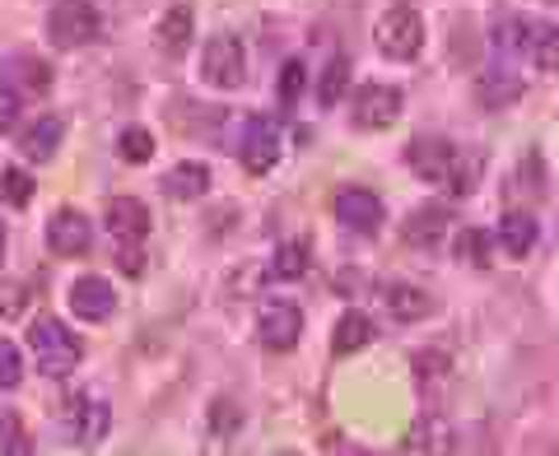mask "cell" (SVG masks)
Segmentation results:
<instances>
[{
  "label": "cell",
  "instance_id": "cell-27",
  "mask_svg": "<svg viewBox=\"0 0 559 456\" xmlns=\"http://www.w3.org/2000/svg\"><path fill=\"white\" fill-rule=\"evenodd\" d=\"M304 84H308L304 61H285V65H280V80H275V98L285 103V108H294V103H299V94H304Z\"/></svg>",
  "mask_w": 559,
  "mask_h": 456
},
{
  "label": "cell",
  "instance_id": "cell-32",
  "mask_svg": "<svg viewBox=\"0 0 559 456\" xmlns=\"http://www.w3.org/2000/svg\"><path fill=\"white\" fill-rule=\"evenodd\" d=\"M20 312H28V285H0V317H20Z\"/></svg>",
  "mask_w": 559,
  "mask_h": 456
},
{
  "label": "cell",
  "instance_id": "cell-29",
  "mask_svg": "<svg viewBox=\"0 0 559 456\" xmlns=\"http://www.w3.org/2000/svg\"><path fill=\"white\" fill-rule=\"evenodd\" d=\"M457 261H471V266H489V233H480V228H466V233L457 238Z\"/></svg>",
  "mask_w": 559,
  "mask_h": 456
},
{
  "label": "cell",
  "instance_id": "cell-9",
  "mask_svg": "<svg viewBox=\"0 0 559 456\" xmlns=\"http://www.w3.org/2000/svg\"><path fill=\"white\" fill-rule=\"evenodd\" d=\"M238 159L248 172H271L280 164V121L275 117H248V127H242V140H238Z\"/></svg>",
  "mask_w": 559,
  "mask_h": 456
},
{
  "label": "cell",
  "instance_id": "cell-23",
  "mask_svg": "<svg viewBox=\"0 0 559 456\" xmlns=\"http://www.w3.org/2000/svg\"><path fill=\"white\" fill-rule=\"evenodd\" d=\"M191 5H173L164 20H159V47L168 51V57H182L187 43H191Z\"/></svg>",
  "mask_w": 559,
  "mask_h": 456
},
{
  "label": "cell",
  "instance_id": "cell-5",
  "mask_svg": "<svg viewBox=\"0 0 559 456\" xmlns=\"http://www.w3.org/2000/svg\"><path fill=\"white\" fill-rule=\"evenodd\" d=\"M257 336L271 355H289L304 336V312L294 298H261L257 308Z\"/></svg>",
  "mask_w": 559,
  "mask_h": 456
},
{
  "label": "cell",
  "instance_id": "cell-24",
  "mask_svg": "<svg viewBox=\"0 0 559 456\" xmlns=\"http://www.w3.org/2000/svg\"><path fill=\"white\" fill-rule=\"evenodd\" d=\"M308 242L294 238V242H280L275 256H271V279H304L308 275Z\"/></svg>",
  "mask_w": 559,
  "mask_h": 456
},
{
  "label": "cell",
  "instance_id": "cell-1",
  "mask_svg": "<svg viewBox=\"0 0 559 456\" xmlns=\"http://www.w3.org/2000/svg\"><path fill=\"white\" fill-rule=\"evenodd\" d=\"M406 164H411L415 178L448 187L452 196H471L480 182V172H485V159L476 149H462L443 135H415L406 145Z\"/></svg>",
  "mask_w": 559,
  "mask_h": 456
},
{
  "label": "cell",
  "instance_id": "cell-19",
  "mask_svg": "<svg viewBox=\"0 0 559 456\" xmlns=\"http://www.w3.org/2000/svg\"><path fill=\"white\" fill-rule=\"evenodd\" d=\"M452 224V215L443 205H419V209H411V219H406V228H401V233H406V242L411 248H439V238H443V228Z\"/></svg>",
  "mask_w": 559,
  "mask_h": 456
},
{
  "label": "cell",
  "instance_id": "cell-12",
  "mask_svg": "<svg viewBox=\"0 0 559 456\" xmlns=\"http://www.w3.org/2000/svg\"><path fill=\"white\" fill-rule=\"evenodd\" d=\"M70 312H75L80 322H108L117 312V289L103 275H80L75 285H70Z\"/></svg>",
  "mask_w": 559,
  "mask_h": 456
},
{
  "label": "cell",
  "instance_id": "cell-31",
  "mask_svg": "<svg viewBox=\"0 0 559 456\" xmlns=\"http://www.w3.org/2000/svg\"><path fill=\"white\" fill-rule=\"evenodd\" d=\"M0 447H5V456H28V433L14 415H0Z\"/></svg>",
  "mask_w": 559,
  "mask_h": 456
},
{
  "label": "cell",
  "instance_id": "cell-30",
  "mask_svg": "<svg viewBox=\"0 0 559 456\" xmlns=\"http://www.w3.org/2000/svg\"><path fill=\"white\" fill-rule=\"evenodd\" d=\"M0 187H5V201H10L14 209H24V205L33 201V178H28V172H20V168H5Z\"/></svg>",
  "mask_w": 559,
  "mask_h": 456
},
{
  "label": "cell",
  "instance_id": "cell-38",
  "mask_svg": "<svg viewBox=\"0 0 559 456\" xmlns=\"http://www.w3.org/2000/svg\"><path fill=\"white\" fill-rule=\"evenodd\" d=\"M0 248H5V233H0Z\"/></svg>",
  "mask_w": 559,
  "mask_h": 456
},
{
  "label": "cell",
  "instance_id": "cell-35",
  "mask_svg": "<svg viewBox=\"0 0 559 456\" xmlns=\"http://www.w3.org/2000/svg\"><path fill=\"white\" fill-rule=\"evenodd\" d=\"M117 266L121 275H145V256H140L135 242H121V252H117Z\"/></svg>",
  "mask_w": 559,
  "mask_h": 456
},
{
  "label": "cell",
  "instance_id": "cell-28",
  "mask_svg": "<svg viewBox=\"0 0 559 456\" xmlns=\"http://www.w3.org/2000/svg\"><path fill=\"white\" fill-rule=\"evenodd\" d=\"M24 377V355L14 340H0V392H14Z\"/></svg>",
  "mask_w": 559,
  "mask_h": 456
},
{
  "label": "cell",
  "instance_id": "cell-3",
  "mask_svg": "<svg viewBox=\"0 0 559 456\" xmlns=\"http://www.w3.org/2000/svg\"><path fill=\"white\" fill-rule=\"evenodd\" d=\"M509 43L513 51H522L532 65L540 70H559V28L546 20H532V14H513L509 24H499V47Z\"/></svg>",
  "mask_w": 559,
  "mask_h": 456
},
{
  "label": "cell",
  "instance_id": "cell-36",
  "mask_svg": "<svg viewBox=\"0 0 559 456\" xmlns=\"http://www.w3.org/2000/svg\"><path fill=\"white\" fill-rule=\"evenodd\" d=\"M443 368H448V359H443V355H415V373L425 377V382H429V377H439Z\"/></svg>",
  "mask_w": 559,
  "mask_h": 456
},
{
  "label": "cell",
  "instance_id": "cell-37",
  "mask_svg": "<svg viewBox=\"0 0 559 456\" xmlns=\"http://www.w3.org/2000/svg\"><path fill=\"white\" fill-rule=\"evenodd\" d=\"M275 456H304V452H289V447H285V452H275Z\"/></svg>",
  "mask_w": 559,
  "mask_h": 456
},
{
  "label": "cell",
  "instance_id": "cell-18",
  "mask_svg": "<svg viewBox=\"0 0 559 456\" xmlns=\"http://www.w3.org/2000/svg\"><path fill=\"white\" fill-rule=\"evenodd\" d=\"M476 98H480V108L489 112H503V108H513V103L522 98V80L513 75V70H485V75L476 80Z\"/></svg>",
  "mask_w": 559,
  "mask_h": 456
},
{
  "label": "cell",
  "instance_id": "cell-4",
  "mask_svg": "<svg viewBox=\"0 0 559 456\" xmlns=\"http://www.w3.org/2000/svg\"><path fill=\"white\" fill-rule=\"evenodd\" d=\"M98 33H103V14L90 5V0H57V10L47 14V38L61 51L94 43Z\"/></svg>",
  "mask_w": 559,
  "mask_h": 456
},
{
  "label": "cell",
  "instance_id": "cell-34",
  "mask_svg": "<svg viewBox=\"0 0 559 456\" xmlns=\"http://www.w3.org/2000/svg\"><path fill=\"white\" fill-rule=\"evenodd\" d=\"M210 424H215V433H234L242 424V410L234 406V400H215V410H210Z\"/></svg>",
  "mask_w": 559,
  "mask_h": 456
},
{
  "label": "cell",
  "instance_id": "cell-13",
  "mask_svg": "<svg viewBox=\"0 0 559 456\" xmlns=\"http://www.w3.org/2000/svg\"><path fill=\"white\" fill-rule=\"evenodd\" d=\"M331 209H336V224L355 228V233H378V224H382V201L369 187H345Z\"/></svg>",
  "mask_w": 559,
  "mask_h": 456
},
{
  "label": "cell",
  "instance_id": "cell-6",
  "mask_svg": "<svg viewBox=\"0 0 559 456\" xmlns=\"http://www.w3.org/2000/svg\"><path fill=\"white\" fill-rule=\"evenodd\" d=\"M201 80L210 89H242V80H248V51H242L238 38L229 33H219V38H210L205 51H201Z\"/></svg>",
  "mask_w": 559,
  "mask_h": 456
},
{
  "label": "cell",
  "instance_id": "cell-11",
  "mask_svg": "<svg viewBox=\"0 0 559 456\" xmlns=\"http://www.w3.org/2000/svg\"><path fill=\"white\" fill-rule=\"evenodd\" d=\"M457 437L443 415H415L406 437H401V456H452Z\"/></svg>",
  "mask_w": 559,
  "mask_h": 456
},
{
  "label": "cell",
  "instance_id": "cell-20",
  "mask_svg": "<svg viewBox=\"0 0 559 456\" xmlns=\"http://www.w3.org/2000/svg\"><path fill=\"white\" fill-rule=\"evenodd\" d=\"M382 308H388L396 322H425L429 312H433V298H429L425 289L401 285V279H396V285L382 289Z\"/></svg>",
  "mask_w": 559,
  "mask_h": 456
},
{
  "label": "cell",
  "instance_id": "cell-16",
  "mask_svg": "<svg viewBox=\"0 0 559 456\" xmlns=\"http://www.w3.org/2000/svg\"><path fill=\"white\" fill-rule=\"evenodd\" d=\"M495 238H499V248L509 252L513 261H522V256H532V248H536V238H540V224L527 215V209H509V215L499 219V228H495Z\"/></svg>",
  "mask_w": 559,
  "mask_h": 456
},
{
  "label": "cell",
  "instance_id": "cell-25",
  "mask_svg": "<svg viewBox=\"0 0 559 456\" xmlns=\"http://www.w3.org/2000/svg\"><path fill=\"white\" fill-rule=\"evenodd\" d=\"M345 89H349V57H331L322 80H318V103L322 108H336V103L345 98Z\"/></svg>",
  "mask_w": 559,
  "mask_h": 456
},
{
  "label": "cell",
  "instance_id": "cell-22",
  "mask_svg": "<svg viewBox=\"0 0 559 456\" xmlns=\"http://www.w3.org/2000/svg\"><path fill=\"white\" fill-rule=\"evenodd\" d=\"M164 191L173 201H197L210 191V168L205 164H178L164 172Z\"/></svg>",
  "mask_w": 559,
  "mask_h": 456
},
{
  "label": "cell",
  "instance_id": "cell-15",
  "mask_svg": "<svg viewBox=\"0 0 559 456\" xmlns=\"http://www.w3.org/2000/svg\"><path fill=\"white\" fill-rule=\"evenodd\" d=\"M103 224L117 242H140L150 233V205L135 196H112L108 209H103Z\"/></svg>",
  "mask_w": 559,
  "mask_h": 456
},
{
  "label": "cell",
  "instance_id": "cell-21",
  "mask_svg": "<svg viewBox=\"0 0 559 456\" xmlns=\"http://www.w3.org/2000/svg\"><path fill=\"white\" fill-rule=\"evenodd\" d=\"M373 340V322H369V312H359V308H349L345 317L336 322V331H331V355L336 359H349V355H359L364 345Z\"/></svg>",
  "mask_w": 559,
  "mask_h": 456
},
{
  "label": "cell",
  "instance_id": "cell-2",
  "mask_svg": "<svg viewBox=\"0 0 559 456\" xmlns=\"http://www.w3.org/2000/svg\"><path fill=\"white\" fill-rule=\"evenodd\" d=\"M28 349H33V359H38V373H47V377L75 373L80 359H84L80 336H75V331H70L66 322L51 317V312L33 317V326H28Z\"/></svg>",
  "mask_w": 559,
  "mask_h": 456
},
{
  "label": "cell",
  "instance_id": "cell-8",
  "mask_svg": "<svg viewBox=\"0 0 559 456\" xmlns=\"http://www.w3.org/2000/svg\"><path fill=\"white\" fill-rule=\"evenodd\" d=\"M108 424H112V415H108V400H103V396L80 392V396H70V400H66L61 429H66L70 443L94 447V443H103V433H108Z\"/></svg>",
  "mask_w": 559,
  "mask_h": 456
},
{
  "label": "cell",
  "instance_id": "cell-26",
  "mask_svg": "<svg viewBox=\"0 0 559 456\" xmlns=\"http://www.w3.org/2000/svg\"><path fill=\"white\" fill-rule=\"evenodd\" d=\"M117 154L127 164H150L154 159V135L145 127H127V131L117 135Z\"/></svg>",
  "mask_w": 559,
  "mask_h": 456
},
{
  "label": "cell",
  "instance_id": "cell-17",
  "mask_svg": "<svg viewBox=\"0 0 559 456\" xmlns=\"http://www.w3.org/2000/svg\"><path fill=\"white\" fill-rule=\"evenodd\" d=\"M61 140H66V117L43 112V117L24 131V159H28V164H47L51 154L61 149Z\"/></svg>",
  "mask_w": 559,
  "mask_h": 456
},
{
  "label": "cell",
  "instance_id": "cell-33",
  "mask_svg": "<svg viewBox=\"0 0 559 456\" xmlns=\"http://www.w3.org/2000/svg\"><path fill=\"white\" fill-rule=\"evenodd\" d=\"M14 121H20V89L0 84V135H10Z\"/></svg>",
  "mask_w": 559,
  "mask_h": 456
},
{
  "label": "cell",
  "instance_id": "cell-14",
  "mask_svg": "<svg viewBox=\"0 0 559 456\" xmlns=\"http://www.w3.org/2000/svg\"><path fill=\"white\" fill-rule=\"evenodd\" d=\"M90 238H94V228L80 209H57L47 219V248L57 256H84L90 252Z\"/></svg>",
  "mask_w": 559,
  "mask_h": 456
},
{
  "label": "cell",
  "instance_id": "cell-7",
  "mask_svg": "<svg viewBox=\"0 0 559 456\" xmlns=\"http://www.w3.org/2000/svg\"><path fill=\"white\" fill-rule=\"evenodd\" d=\"M373 38H378L382 57H392V61H415L419 47H425V20H419L415 10L396 5V10H388V14L378 20Z\"/></svg>",
  "mask_w": 559,
  "mask_h": 456
},
{
  "label": "cell",
  "instance_id": "cell-10",
  "mask_svg": "<svg viewBox=\"0 0 559 456\" xmlns=\"http://www.w3.org/2000/svg\"><path fill=\"white\" fill-rule=\"evenodd\" d=\"M401 89H392V84H364V89H355V103H349V117H355L359 131H388L392 121L401 117Z\"/></svg>",
  "mask_w": 559,
  "mask_h": 456
}]
</instances>
